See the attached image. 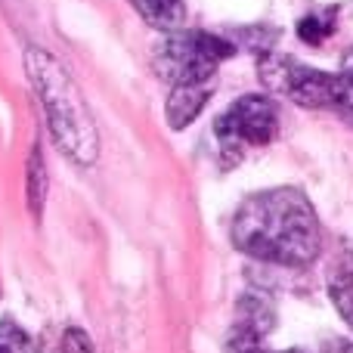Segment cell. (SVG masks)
<instances>
[{
  "instance_id": "1",
  "label": "cell",
  "mask_w": 353,
  "mask_h": 353,
  "mask_svg": "<svg viewBox=\"0 0 353 353\" xmlns=\"http://www.w3.org/2000/svg\"><path fill=\"white\" fill-rule=\"evenodd\" d=\"M232 245L282 267H307L319 254V220L310 199L294 186L257 192L232 217Z\"/></svg>"
},
{
  "instance_id": "2",
  "label": "cell",
  "mask_w": 353,
  "mask_h": 353,
  "mask_svg": "<svg viewBox=\"0 0 353 353\" xmlns=\"http://www.w3.org/2000/svg\"><path fill=\"white\" fill-rule=\"evenodd\" d=\"M25 65H28L31 84H34L43 112H47L53 140L59 143V149L72 161L93 165L99 155L97 124H93L90 109H87L72 74L62 68V62L56 56H50L47 50H37V47L28 50Z\"/></svg>"
},
{
  "instance_id": "3",
  "label": "cell",
  "mask_w": 353,
  "mask_h": 353,
  "mask_svg": "<svg viewBox=\"0 0 353 353\" xmlns=\"http://www.w3.org/2000/svg\"><path fill=\"white\" fill-rule=\"evenodd\" d=\"M236 53L226 37L208 31H171L155 50V72L168 84H205L214 81L220 62Z\"/></svg>"
},
{
  "instance_id": "4",
  "label": "cell",
  "mask_w": 353,
  "mask_h": 353,
  "mask_svg": "<svg viewBox=\"0 0 353 353\" xmlns=\"http://www.w3.org/2000/svg\"><path fill=\"white\" fill-rule=\"evenodd\" d=\"M214 134H217L220 152H223L226 165H236L242 159L245 149L254 146H270V143L279 137V109L270 97H239L223 115L214 124Z\"/></svg>"
},
{
  "instance_id": "5",
  "label": "cell",
  "mask_w": 353,
  "mask_h": 353,
  "mask_svg": "<svg viewBox=\"0 0 353 353\" xmlns=\"http://www.w3.org/2000/svg\"><path fill=\"white\" fill-rule=\"evenodd\" d=\"M257 68L270 90L304 105V109H332L335 105L338 74L310 68L285 53H263Z\"/></svg>"
},
{
  "instance_id": "6",
  "label": "cell",
  "mask_w": 353,
  "mask_h": 353,
  "mask_svg": "<svg viewBox=\"0 0 353 353\" xmlns=\"http://www.w3.org/2000/svg\"><path fill=\"white\" fill-rule=\"evenodd\" d=\"M214 93V81H205V84H174L171 87V97H168L165 105V115L168 124L174 130H183L201 115V109L208 105Z\"/></svg>"
},
{
  "instance_id": "7",
  "label": "cell",
  "mask_w": 353,
  "mask_h": 353,
  "mask_svg": "<svg viewBox=\"0 0 353 353\" xmlns=\"http://www.w3.org/2000/svg\"><path fill=\"white\" fill-rule=\"evenodd\" d=\"M134 10L146 19L152 28H161V31H176L183 25V0H130Z\"/></svg>"
},
{
  "instance_id": "8",
  "label": "cell",
  "mask_w": 353,
  "mask_h": 353,
  "mask_svg": "<svg viewBox=\"0 0 353 353\" xmlns=\"http://www.w3.org/2000/svg\"><path fill=\"white\" fill-rule=\"evenodd\" d=\"M329 294H332V304L341 313V319L353 329V267L338 270V273L332 276Z\"/></svg>"
},
{
  "instance_id": "9",
  "label": "cell",
  "mask_w": 353,
  "mask_h": 353,
  "mask_svg": "<svg viewBox=\"0 0 353 353\" xmlns=\"http://www.w3.org/2000/svg\"><path fill=\"white\" fill-rule=\"evenodd\" d=\"M239 325L257 332V335H267L273 329V310L263 304L261 298H245L239 304Z\"/></svg>"
},
{
  "instance_id": "10",
  "label": "cell",
  "mask_w": 353,
  "mask_h": 353,
  "mask_svg": "<svg viewBox=\"0 0 353 353\" xmlns=\"http://www.w3.org/2000/svg\"><path fill=\"white\" fill-rule=\"evenodd\" d=\"M332 31H335V12H313V16H304L298 22L301 41L313 43V47H319V43H323Z\"/></svg>"
},
{
  "instance_id": "11",
  "label": "cell",
  "mask_w": 353,
  "mask_h": 353,
  "mask_svg": "<svg viewBox=\"0 0 353 353\" xmlns=\"http://www.w3.org/2000/svg\"><path fill=\"white\" fill-rule=\"evenodd\" d=\"M332 109H338L344 118L353 124V50L347 53V59H344V68L338 72V87H335V105Z\"/></svg>"
},
{
  "instance_id": "12",
  "label": "cell",
  "mask_w": 353,
  "mask_h": 353,
  "mask_svg": "<svg viewBox=\"0 0 353 353\" xmlns=\"http://www.w3.org/2000/svg\"><path fill=\"white\" fill-rule=\"evenodd\" d=\"M0 353H41V350L31 341L28 332H22L16 323H10V319H3V323H0Z\"/></svg>"
},
{
  "instance_id": "13",
  "label": "cell",
  "mask_w": 353,
  "mask_h": 353,
  "mask_svg": "<svg viewBox=\"0 0 353 353\" xmlns=\"http://www.w3.org/2000/svg\"><path fill=\"white\" fill-rule=\"evenodd\" d=\"M226 353H273L263 347V335L245 329V325H236L230 338H226Z\"/></svg>"
},
{
  "instance_id": "14",
  "label": "cell",
  "mask_w": 353,
  "mask_h": 353,
  "mask_svg": "<svg viewBox=\"0 0 353 353\" xmlns=\"http://www.w3.org/2000/svg\"><path fill=\"white\" fill-rule=\"evenodd\" d=\"M43 189H47V180H43L41 152H37V149H34V155H31V176H28V192H31V208H34V211H41Z\"/></svg>"
},
{
  "instance_id": "15",
  "label": "cell",
  "mask_w": 353,
  "mask_h": 353,
  "mask_svg": "<svg viewBox=\"0 0 353 353\" xmlns=\"http://www.w3.org/2000/svg\"><path fill=\"white\" fill-rule=\"evenodd\" d=\"M335 353H353V344H347V341H338Z\"/></svg>"
},
{
  "instance_id": "16",
  "label": "cell",
  "mask_w": 353,
  "mask_h": 353,
  "mask_svg": "<svg viewBox=\"0 0 353 353\" xmlns=\"http://www.w3.org/2000/svg\"><path fill=\"white\" fill-rule=\"evenodd\" d=\"M285 353H301V350H285Z\"/></svg>"
}]
</instances>
